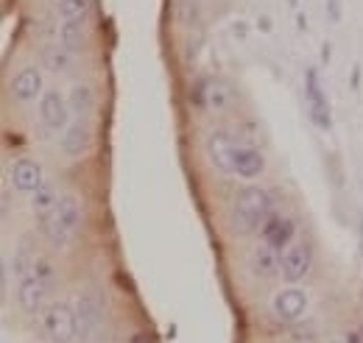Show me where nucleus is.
I'll list each match as a JSON object with an SVG mask.
<instances>
[{"mask_svg":"<svg viewBox=\"0 0 363 343\" xmlns=\"http://www.w3.org/2000/svg\"><path fill=\"white\" fill-rule=\"evenodd\" d=\"M269 218H272V193L257 184H249L235 196V204L229 210V229L246 237L260 232Z\"/></svg>","mask_w":363,"mask_h":343,"instance_id":"obj_1","label":"nucleus"},{"mask_svg":"<svg viewBox=\"0 0 363 343\" xmlns=\"http://www.w3.org/2000/svg\"><path fill=\"white\" fill-rule=\"evenodd\" d=\"M82 218H84V210H82L79 196L65 193L59 207H56V213L48 215L45 220H40V229H43V235H45L48 243L53 249H67L70 240L76 237L79 226H82Z\"/></svg>","mask_w":363,"mask_h":343,"instance_id":"obj_2","label":"nucleus"},{"mask_svg":"<svg viewBox=\"0 0 363 343\" xmlns=\"http://www.w3.org/2000/svg\"><path fill=\"white\" fill-rule=\"evenodd\" d=\"M43 330H45L50 343H73L79 338V318H76V307H70L67 301H56L50 304L43 315Z\"/></svg>","mask_w":363,"mask_h":343,"instance_id":"obj_3","label":"nucleus"},{"mask_svg":"<svg viewBox=\"0 0 363 343\" xmlns=\"http://www.w3.org/2000/svg\"><path fill=\"white\" fill-rule=\"evenodd\" d=\"M235 148H238V140L224 129H216L207 134V142H204V151H207V159L210 165L218 173H235Z\"/></svg>","mask_w":363,"mask_h":343,"instance_id":"obj_4","label":"nucleus"},{"mask_svg":"<svg viewBox=\"0 0 363 343\" xmlns=\"http://www.w3.org/2000/svg\"><path fill=\"white\" fill-rule=\"evenodd\" d=\"M313 268V249L308 243H291L285 252H282V265H279V274L288 285H299Z\"/></svg>","mask_w":363,"mask_h":343,"instance_id":"obj_5","label":"nucleus"},{"mask_svg":"<svg viewBox=\"0 0 363 343\" xmlns=\"http://www.w3.org/2000/svg\"><path fill=\"white\" fill-rule=\"evenodd\" d=\"M305 98H308L311 120H313L321 131H330V126H333L330 101H327V92H324L321 81H318L316 67H308V70H305Z\"/></svg>","mask_w":363,"mask_h":343,"instance_id":"obj_6","label":"nucleus"},{"mask_svg":"<svg viewBox=\"0 0 363 343\" xmlns=\"http://www.w3.org/2000/svg\"><path fill=\"white\" fill-rule=\"evenodd\" d=\"M308 304H311V296H308L305 288H299V285H288V288H282V291L272 299V310L279 321L294 324V321H299V318L308 313Z\"/></svg>","mask_w":363,"mask_h":343,"instance_id":"obj_7","label":"nucleus"},{"mask_svg":"<svg viewBox=\"0 0 363 343\" xmlns=\"http://www.w3.org/2000/svg\"><path fill=\"white\" fill-rule=\"evenodd\" d=\"M40 120L50 134H59L65 131L70 123V106H67V98H62L59 89H45L43 98H40Z\"/></svg>","mask_w":363,"mask_h":343,"instance_id":"obj_8","label":"nucleus"},{"mask_svg":"<svg viewBox=\"0 0 363 343\" xmlns=\"http://www.w3.org/2000/svg\"><path fill=\"white\" fill-rule=\"evenodd\" d=\"M9 179H11V187L20 193H37L45 184V173L37 159H17L9 171Z\"/></svg>","mask_w":363,"mask_h":343,"instance_id":"obj_9","label":"nucleus"},{"mask_svg":"<svg viewBox=\"0 0 363 343\" xmlns=\"http://www.w3.org/2000/svg\"><path fill=\"white\" fill-rule=\"evenodd\" d=\"M260 237H263L269 246H274L277 252H282V249H288V246L294 243V237H296V220L288 218V215H272V218L263 223Z\"/></svg>","mask_w":363,"mask_h":343,"instance_id":"obj_10","label":"nucleus"},{"mask_svg":"<svg viewBox=\"0 0 363 343\" xmlns=\"http://www.w3.org/2000/svg\"><path fill=\"white\" fill-rule=\"evenodd\" d=\"M48 293H50V291H48L34 274L17 282V301H20V307H23L26 315H40V313L45 310Z\"/></svg>","mask_w":363,"mask_h":343,"instance_id":"obj_11","label":"nucleus"},{"mask_svg":"<svg viewBox=\"0 0 363 343\" xmlns=\"http://www.w3.org/2000/svg\"><path fill=\"white\" fill-rule=\"evenodd\" d=\"M76 318H79V338H90L104 321V304L92 293H79L76 299Z\"/></svg>","mask_w":363,"mask_h":343,"instance_id":"obj_12","label":"nucleus"},{"mask_svg":"<svg viewBox=\"0 0 363 343\" xmlns=\"http://www.w3.org/2000/svg\"><path fill=\"white\" fill-rule=\"evenodd\" d=\"M11 98L14 101H20V103H28V101H37V98H43V73L37 70V67H23L14 79H11Z\"/></svg>","mask_w":363,"mask_h":343,"instance_id":"obj_13","label":"nucleus"},{"mask_svg":"<svg viewBox=\"0 0 363 343\" xmlns=\"http://www.w3.org/2000/svg\"><path fill=\"white\" fill-rule=\"evenodd\" d=\"M266 171V157L252 148V145H238L235 148V176L252 181V179H260Z\"/></svg>","mask_w":363,"mask_h":343,"instance_id":"obj_14","label":"nucleus"},{"mask_svg":"<svg viewBox=\"0 0 363 343\" xmlns=\"http://www.w3.org/2000/svg\"><path fill=\"white\" fill-rule=\"evenodd\" d=\"M92 145V131L87 123H82V120H76V123H70L65 134H62V151L70 157V159H79V157H84L87 151H90Z\"/></svg>","mask_w":363,"mask_h":343,"instance_id":"obj_15","label":"nucleus"},{"mask_svg":"<svg viewBox=\"0 0 363 343\" xmlns=\"http://www.w3.org/2000/svg\"><path fill=\"white\" fill-rule=\"evenodd\" d=\"M279 265H282V254L274 246H269L266 240L252 252V271L260 279H274L279 274Z\"/></svg>","mask_w":363,"mask_h":343,"instance_id":"obj_16","label":"nucleus"},{"mask_svg":"<svg viewBox=\"0 0 363 343\" xmlns=\"http://www.w3.org/2000/svg\"><path fill=\"white\" fill-rule=\"evenodd\" d=\"M62 196H65V193H62L53 181H45L37 193H31V213H34V218H37V220H45L48 215L56 213Z\"/></svg>","mask_w":363,"mask_h":343,"instance_id":"obj_17","label":"nucleus"},{"mask_svg":"<svg viewBox=\"0 0 363 343\" xmlns=\"http://www.w3.org/2000/svg\"><path fill=\"white\" fill-rule=\"evenodd\" d=\"M84 20H87V17L62 20V26H59V45H62L65 50H70L73 56L84 50V40H87V34H84Z\"/></svg>","mask_w":363,"mask_h":343,"instance_id":"obj_18","label":"nucleus"},{"mask_svg":"<svg viewBox=\"0 0 363 343\" xmlns=\"http://www.w3.org/2000/svg\"><path fill=\"white\" fill-rule=\"evenodd\" d=\"M235 103V86L227 79H210V89H207V109L216 112H227Z\"/></svg>","mask_w":363,"mask_h":343,"instance_id":"obj_19","label":"nucleus"},{"mask_svg":"<svg viewBox=\"0 0 363 343\" xmlns=\"http://www.w3.org/2000/svg\"><path fill=\"white\" fill-rule=\"evenodd\" d=\"M67 106H70V115H76L79 120L87 118L92 109H95V92L90 84H76L67 92Z\"/></svg>","mask_w":363,"mask_h":343,"instance_id":"obj_20","label":"nucleus"},{"mask_svg":"<svg viewBox=\"0 0 363 343\" xmlns=\"http://www.w3.org/2000/svg\"><path fill=\"white\" fill-rule=\"evenodd\" d=\"M9 265H11V274L17 276V282L34 274V265H37V257H34V252H31V246H28L26 240H23V243L17 246V252H14V259H11Z\"/></svg>","mask_w":363,"mask_h":343,"instance_id":"obj_21","label":"nucleus"},{"mask_svg":"<svg viewBox=\"0 0 363 343\" xmlns=\"http://www.w3.org/2000/svg\"><path fill=\"white\" fill-rule=\"evenodd\" d=\"M45 64L53 73H70V70H73V53L65 50L62 45H59V47H50L45 53Z\"/></svg>","mask_w":363,"mask_h":343,"instance_id":"obj_22","label":"nucleus"},{"mask_svg":"<svg viewBox=\"0 0 363 343\" xmlns=\"http://www.w3.org/2000/svg\"><path fill=\"white\" fill-rule=\"evenodd\" d=\"M56 9H59V17L62 20H76V17H87L90 0H59Z\"/></svg>","mask_w":363,"mask_h":343,"instance_id":"obj_23","label":"nucleus"},{"mask_svg":"<svg viewBox=\"0 0 363 343\" xmlns=\"http://www.w3.org/2000/svg\"><path fill=\"white\" fill-rule=\"evenodd\" d=\"M34 276H37V279L45 285L50 293L56 291V282H59V279H56V268H53L48 259L37 257V265H34Z\"/></svg>","mask_w":363,"mask_h":343,"instance_id":"obj_24","label":"nucleus"},{"mask_svg":"<svg viewBox=\"0 0 363 343\" xmlns=\"http://www.w3.org/2000/svg\"><path fill=\"white\" fill-rule=\"evenodd\" d=\"M179 20L184 26H199V20H201V6H199V0H182Z\"/></svg>","mask_w":363,"mask_h":343,"instance_id":"obj_25","label":"nucleus"},{"mask_svg":"<svg viewBox=\"0 0 363 343\" xmlns=\"http://www.w3.org/2000/svg\"><path fill=\"white\" fill-rule=\"evenodd\" d=\"M207 89H210V79H199L190 89V103L199 109H207Z\"/></svg>","mask_w":363,"mask_h":343,"instance_id":"obj_26","label":"nucleus"},{"mask_svg":"<svg viewBox=\"0 0 363 343\" xmlns=\"http://www.w3.org/2000/svg\"><path fill=\"white\" fill-rule=\"evenodd\" d=\"M327 17H330V23L341 20V0H327Z\"/></svg>","mask_w":363,"mask_h":343,"instance_id":"obj_27","label":"nucleus"},{"mask_svg":"<svg viewBox=\"0 0 363 343\" xmlns=\"http://www.w3.org/2000/svg\"><path fill=\"white\" fill-rule=\"evenodd\" d=\"M330 56H333V45L324 43L321 45V62H330Z\"/></svg>","mask_w":363,"mask_h":343,"instance_id":"obj_28","label":"nucleus"},{"mask_svg":"<svg viewBox=\"0 0 363 343\" xmlns=\"http://www.w3.org/2000/svg\"><path fill=\"white\" fill-rule=\"evenodd\" d=\"M148 338H151V335H145V332H135V335H132V341H129V343H151Z\"/></svg>","mask_w":363,"mask_h":343,"instance_id":"obj_29","label":"nucleus"},{"mask_svg":"<svg viewBox=\"0 0 363 343\" xmlns=\"http://www.w3.org/2000/svg\"><path fill=\"white\" fill-rule=\"evenodd\" d=\"M257 26H260V31H266V34L272 31V20H269V17H260V20H257Z\"/></svg>","mask_w":363,"mask_h":343,"instance_id":"obj_30","label":"nucleus"},{"mask_svg":"<svg viewBox=\"0 0 363 343\" xmlns=\"http://www.w3.org/2000/svg\"><path fill=\"white\" fill-rule=\"evenodd\" d=\"M363 338H361V332H350L347 338H344V343H361Z\"/></svg>","mask_w":363,"mask_h":343,"instance_id":"obj_31","label":"nucleus"},{"mask_svg":"<svg viewBox=\"0 0 363 343\" xmlns=\"http://www.w3.org/2000/svg\"><path fill=\"white\" fill-rule=\"evenodd\" d=\"M296 23H299V31H305V28H308V20H305V17H302V14H299V17H296Z\"/></svg>","mask_w":363,"mask_h":343,"instance_id":"obj_32","label":"nucleus"},{"mask_svg":"<svg viewBox=\"0 0 363 343\" xmlns=\"http://www.w3.org/2000/svg\"><path fill=\"white\" fill-rule=\"evenodd\" d=\"M358 232H361V249H363V218H361V226H358Z\"/></svg>","mask_w":363,"mask_h":343,"instance_id":"obj_33","label":"nucleus"},{"mask_svg":"<svg viewBox=\"0 0 363 343\" xmlns=\"http://www.w3.org/2000/svg\"><path fill=\"white\" fill-rule=\"evenodd\" d=\"M296 3H299V0H291V6H296Z\"/></svg>","mask_w":363,"mask_h":343,"instance_id":"obj_34","label":"nucleus"}]
</instances>
